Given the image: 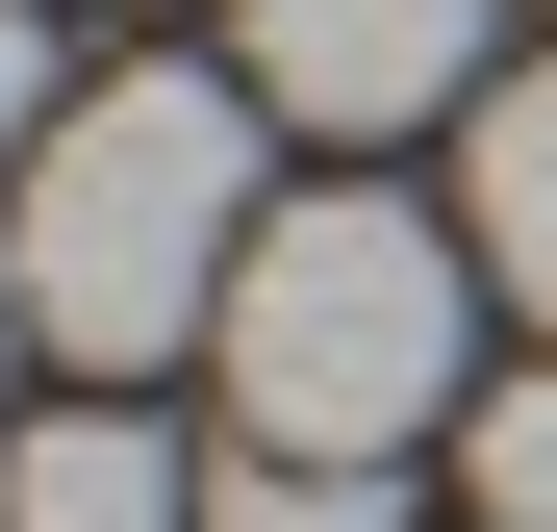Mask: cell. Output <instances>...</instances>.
Wrapping results in <instances>:
<instances>
[{"label":"cell","mask_w":557,"mask_h":532,"mask_svg":"<svg viewBox=\"0 0 557 532\" xmlns=\"http://www.w3.org/2000/svg\"><path fill=\"white\" fill-rule=\"evenodd\" d=\"M0 355H26V253H0Z\"/></svg>","instance_id":"9c48e42d"},{"label":"cell","mask_w":557,"mask_h":532,"mask_svg":"<svg viewBox=\"0 0 557 532\" xmlns=\"http://www.w3.org/2000/svg\"><path fill=\"white\" fill-rule=\"evenodd\" d=\"M456 253L557 330V51H532V76H482V127H456Z\"/></svg>","instance_id":"5b68a950"},{"label":"cell","mask_w":557,"mask_h":532,"mask_svg":"<svg viewBox=\"0 0 557 532\" xmlns=\"http://www.w3.org/2000/svg\"><path fill=\"white\" fill-rule=\"evenodd\" d=\"M482 253H431V203H278L228 280V431L253 457H406L456 406Z\"/></svg>","instance_id":"7a4b0ae2"},{"label":"cell","mask_w":557,"mask_h":532,"mask_svg":"<svg viewBox=\"0 0 557 532\" xmlns=\"http://www.w3.org/2000/svg\"><path fill=\"white\" fill-rule=\"evenodd\" d=\"M0 532H203V457H177L152 406H51L26 457H0Z\"/></svg>","instance_id":"277c9868"},{"label":"cell","mask_w":557,"mask_h":532,"mask_svg":"<svg viewBox=\"0 0 557 532\" xmlns=\"http://www.w3.org/2000/svg\"><path fill=\"white\" fill-rule=\"evenodd\" d=\"M0 253H26V330L76 355V381H127V355L228 330V280H253V102H228V76H177V51L76 76Z\"/></svg>","instance_id":"6da1fadb"},{"label":"cell","mask_w":557,"mask_h":532,"mask_svg":"<svg viewBox=\"0 0 557 532\" xmlns=\"http://www.w3.org/2000/svg\"><path fill=\"white\" fill-rule=\"evenodd\" d=\"M482 532H557V355L482 406Z\"/></svg>","instance_id":"52a82bcc"},{"label":"cell","mask_w":557,"mask_h":532,"mask_svg":"<svg viewBox=\"0 0 557 532\" xmlns=\"http://www.w3.org/2000/svg\"><path fill=\"white\" fill-rule=\"evenodd\" d=\"M228 51H253L278 127H431V102H482V0H228Z\"/></svg>","instance_id":"3957f363"},{"label":"cell","mask_w":557,"mask_h":532,"mask_svg":"<svg viewBox=\"0 0 557 532\" xmlns=\"http://www.w3.org/2000/svg\"><path fill=\"white\" fill-rule=\"evenodd\" d=\"M203 532H406V457H228Z\"/></svg>","instance_id":"8992f818"},{"label":"cell","mask_w":557,"mask_h":532,"mask_svg":"<svg viewBox=\"0 0 557 532\" xmlns=\"http://www.w3.org/2000/svg\"><path fill=\"white\" fill-rule=\"evenodd\" d=\"M26 26H51V0H0V177L51 152V51H26Z\"/></svg>","instance_id":"ba28073f"}]
</instances>
